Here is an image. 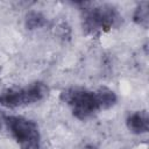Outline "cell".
Masks as SVG:
<instances>
[{
	"label": "cell",
	"instance_id": "6da1fadb",
	"mask_svg": "<svg viewBox=\"0 0 149 149\" xmlns=\"http://www.w3.org/2000/svg\"><path fill=\"white\" fill-rule=\"evenodd\" d=\"M59 98L69 106L72 115L81 121L92 118L100 111L109 109L118 101L115 92L105 86L97 90L80 86L66 87L61 92Z\"/></svg>",
	"mask_w": 149,
	"mask_h": 149
},
{
	"label": "cell",
	"instance_id": "7a4b0ae2",
	"mask_svg": "<svg viewBox=\"0 0 149 149\" xmlns=\"http://www.w3.org/2000/svg\"><path fill=\"white\" fill-rule=\"evenodd\" d=\"M83 31L90 36H98L116 28L122 22L119 9L111 3H81Z\"/></svg>",
	"mask_w": 149,
	"mask_h": 149
},
{
	"label": "cell",
	"instance_id": "3957f363",
	"mask_svg": "<svg viewBox=\"0 0 149 149\" xmlns=\"http://www.w3.org/2000/svg\"><path fill=\"white\" fill-rule=\"evenodd\" d=\"M49 93V87L42 81H34L22 87L7 88L0 93V105L6 108H17L36 104Z\"/></svg>",
	"mask_w": 149,
	"mask_h": 149
},
{
	"label": "cell",
	"instance_id": "277c9868",
	"mask_svg": "<svg viewBox=\"0 0 149 149\" xmlns=\"http://www.w3.org/2000/svg\"><path fill=\"white\" fill-rule=\"evenodd\" d=\"M3 122L21 149H40L41 133L34 120L20 115H5Z\"/></svg>",
	"mask_w": 149,
	"mask_h": 149
},
{
	"label": "cell",
	"instance_id": "5b68a950",
	"mask_svg": "<svg viewBox=\"0 0 149 149\" xmlns=\"http://www.w3.org/2000/svg\"><path fill=\"white\" fill-rule=\"evenodd\" d=\"M128 130L135 135L146 134L149 129V118L147 111H135L126 119Z\"/></svg>",
	"mask_w": 149,
	"mask_h": 149
},
{
	"label": "cell",
	"instance_id": "8992f818",
	"mask_svg": "<svg viewBox=\"0 0 149 149\" xmlns=\"http://www.w3.org/2000/svg\"><path fill=\"white\" fill-rule=\"evenodd\" d=\"M133 20L136 24L146 29L148 28L149 26V2L148 1H142L136 6L133 15Z\"/></svg>",
	"mask_w": 149,
	"mask_h": 149
},
{
	"label": "cell",
	"instance_id": "52a82bcc",
	"mask_svg": "<svg viewBox=\"0 0 149 149\" xmlns=\"http://www.w3.org/2000/svg\"><path fill=\"white\" fill-rule=\"evenodd\" d=\"M47 17L41 13V12H36V10H31L28 12L26 14V19H24V24L26 28L29 30H34V29H38L42 28L47 24Z\"/></svg>",
	"mask_w": 149,
	"mask_h": 149
},
{
	"label": "cell",
	"instance_id": "ba28073f",
	"mask_svg": "<svg viewBox=\"0 0 149 149\" xmlns=\"http://www.w3.org/2000/svg\"><path fill=\"white\" fill-rule=\"evenodd\" d=\"M77 149H98L93 143H85V144H81L79 148Z\"/></svg>",
	"mask_w": 149,
	"mask_h": 149
},
{
	"label": "cell",
	"instance_id": "9c48e42d",
	"mask_svg": "<svg viewBox=\"0 0 149 149\" xmlns=\"http://www.w3.org/2000/svg\"><path fill=\"white\" fill-rule=\"evenodd\" d=\"M0 128H1V122H0Z\"/></svg>",
	"mask_w": 149,
	"mask_h": 149
}]
</instances>
